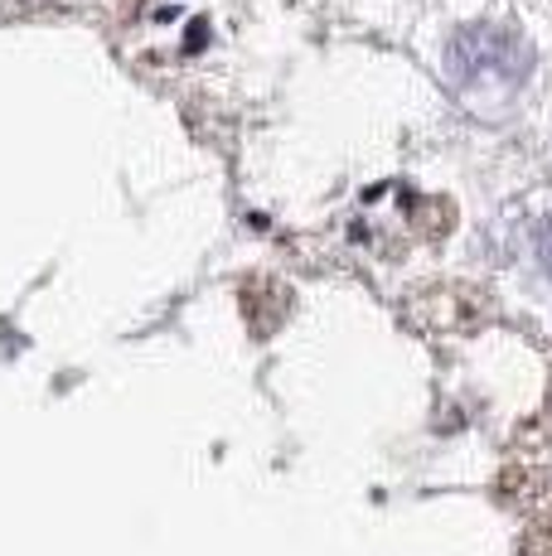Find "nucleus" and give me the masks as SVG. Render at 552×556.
Wrapping results in <instances>:
<instances>
[{
	"label": "nucleus",
	"mask_w": 552,
	"mask_h": 556,
	"mask_svg": "<svg viewBox=\"0 0 552 556\" xmlns=\"http://www.w3.org/2000/svg\"><path fill=\"white\" fill-rule=\"evenodd\" d=\"M538 256H543V266H548V276H552V213L538 223Z\"/></svg>",
	"instance_id": "nucleus-2"
},
{
	"label": "nucleus",
	"mask_w": 552,
	"mask_h": 556,
	"mask_svg": "<svg viewBox=\"0 0 552 556\" xmlns=\"http://www.w3.org/2000/svg\"><path fill=\"white\" fill-rule=\"evenodd\" d=\"M534 73V49L504 25H465L446 45V78L465 102H514Z\"/></svg>",
	"instance_id": "nucleus-1"
}]
</instances>
